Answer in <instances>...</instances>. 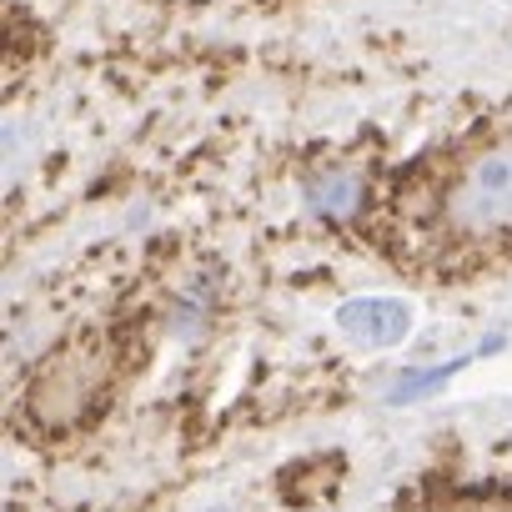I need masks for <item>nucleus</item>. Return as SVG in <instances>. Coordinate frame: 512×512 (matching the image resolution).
Listing matches in <instances>:
<instances>
[{"label": "nucleus", "instance_id": "nucleus-5", "mask_svg": "<svg viewBox=\"0 0 512 512\" xmlns=\"http://www.w3.org/2000/svg\"><path fill=\"white\" fill-rule=\"evenodd\" d=\"M211 312H216V277H191V282L176 292L166 327H171L176 337H201L206 322H211Z\"/></svg>", "mask_w": 512, "mask_h": 512}, {"label": "nucleus", "instance_id": "nucleus-1", "mask_svg": "<svg viewBox=\"0 0 512 512\" xmlns=\"http://www.w3.org/2000/svg\"><path fill=\"white\" fill-rule=\"evenodd\" d=\"M447 221L457 226V236L472 241L512 231V141L472 156V166L457 176L447 196Z\"/></svg>", "mask_w": 512, "mask_h": 512}, {"label": "nucleus", "instance_id": "nucleus-4", "mask_svg": "<svg viewBox=\"0 0 512 512\" xmlns=\"http://www.w3.org/2000/svg\"><path fill=\"white\" fill-rule=\"evenodd\" d=\"M472 362H482V352L472 347V352H462V357H452V362H437V367H407L392 387H387V407H407V402H422V397H432V392H442L452 377H462Z\"/></svg>", "mask_w": 512, "mask_h": 512}, {"label": "nucleus", "instance_id": "nucleus-6", "mask_svg": "<svg viewBox=\"0 0 512 512\" xmlns=\"http://www.w3.org/2000/svg\"><path fill=\"white\" fill-rule=\"evenodd\" d=\"M201 512H236V507H231V502H206Z\"/></svg>", "mask_w": 512, "mask_h": 512}, {"label": "nucleus", "instance_id": "nucleus-2", "mask_svg": "<svg viewBox=\"0 0 512 512\" xmlns=\"http://www.w3.org/2000/svg\"><path fill=\"white\" fill-rule=\"evenodd\" d=\"M332 327L367 352H387L402 347L412 337V307L402 297H352L332 312Z\"/></svg>", "mask_w": 512, "mask_h": 512}, {"label": "nucleus", "instance_id": "nucleus-3", "mask_svg": "<svg viewBox=\"0 0 512 512\" xmlns=\"http://www.w3.org/2000/svg\"><path fill=\"white\" fill-rule=\"evenodd\" d=\"M362 176L352 166H327L307 181V211L312 216H327V221H342V216H357L362 206Z\"/></svg>", "mask_w": 512, "mask_h": 512}]
</instances>
